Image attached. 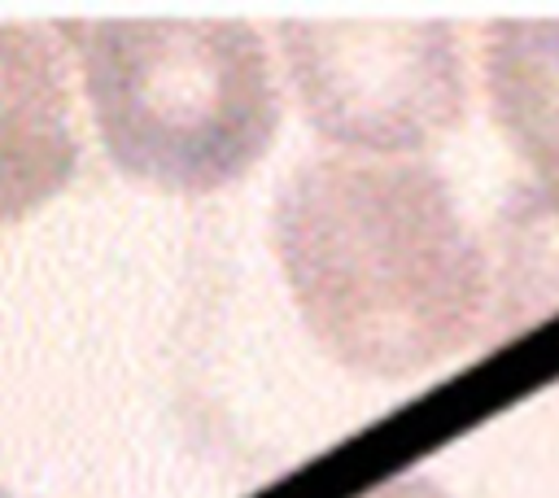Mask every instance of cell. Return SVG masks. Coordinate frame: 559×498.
Instances as JSON below:
<instances>
[{
  "label": "cell",
  "mask_w": 559,
  "mask_h": 498,
  "mask_svg": "<svg viewBox=\"0 0 559 498\" xmlns=\"http://www.w3.org/2000/svg\"><path fill=\"white\" fill-rule=\"evenodd\" d=\"M0 498H26V494H17V489H4V485H0Z\"/></svg>",
  "instance_id": "obj_7"
},
{
  "label": "cell",
  "mask_w": 559,
  "mask_h": 498,
  "mask_svg": "<svg viewBox=\"0 0 559 498\" xmlns=\"http://www.w3.org/2000/svg\"><path fill=\"white\" fill-rule=\"evenodd\" d=\"M293 87L341 153L415 157L463 122V52L450 26H280Z\"/></svg>",
  "instance_id": "obj_3"
},
{
  "label": "cell",
  "mask_w": 559,
  "mask_h": 498,
  "mask_svg": "<svg viewBox=\"0 0 559 498\" xmlns=\"http://www.w3.org/2000/svg\"><path fill=\"white\" fill-rule=\"evenodd\" d=\"M109 162L162 192L240 179L280 127L262 35L245 22L96 17L57 26Z\"/></svg>",
  "instance_id": "obj_2"
},
{
  "label": "cell",
  "mask_w": 559,
  "mask_h": 498,
  "mask_svg": "<svg viewBox=\"0 0 559 498\" xmlns=\"http://www.w3.org/2000/svg\"><path fill=\"white\" fill-rule=\"evenodd\" d=\"M367 498H445L432 481H419V476H402V481H389L380 489H371Z\"/></svg>",
  "instance_id": "obj_6"
},
{
  "label": "cell",
  "mask_w": 559,
  "mask_h": 498,
  "mask_svg": "<svg viewBox=\"0 0 559 498\" xmlns=\"http://www.w3.org/2000/svg\"><path fill=\"white\" fill-rule=\"evenodd\" d=\"M271 245L310 336L362 376H415L489 328V240L424 157L297 162Z\"/></svg>",
  "instance_id": "obj_1"
},
{
  "label": "cell",
  "mask_w": 559,
  "mask_h": 498,
  "mask_svg": "<svg viewBox=\"0 0 559 498\" xmlns=\"http://www.w3.org/2000/svg\"><path fill=\"white\" fill-rule=\"evenodd\" d=\"M480 61L493 122L528 170V201L559 227V22H498Z\"/></svg>",
  "instance_id": "obj_5"
},
{
  "label": "cell",
  "mask_w": 559,
  "mask_h": 498,
  "mask_svg": "<svg viewBox=\"0 0 559 498\" xmlns=\"http://www.w3.org/2000/svg\"><path fill=\"white\" fill-rule=\"evenodd\" d=\"M79 170L66 48L44 26L0 22V227L48 205Z\"/></svg>",
  "instance_id": "obj_4"
}]
</instances>
